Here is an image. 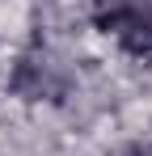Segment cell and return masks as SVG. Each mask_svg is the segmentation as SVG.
I'll return each instance as SVG.
<instances>
[{"label": "cell", "instance_id": "6da1fadb", "mask_svg": "<svg viewBox=\"0 0 152 156\" xmlns=\"http://www.w3.org/2000/svg\"><path fill=\"white\" fill-rule=\"evenodd\" d=\"M106 34L118 38V47L135 59H152V9L144 4H114L97 17Z\"/></svg>", "mask_w": 152, "mask_h": 156}, {"label": "cell", "instance_id": "7a4b0ae2", "mask_svg": "<svg viewBox=\"0 0 152 156\" xmlns=\"http://www.w3.org/2000/svg\"><path fill=\"white\" fill-rule=\"evenodd\" d=\"M9 84H13V93L25 97V101H42V97H59V93H63V80L55 72V63H51L47 55H38V51H30V55L17 59Z\"/></svg>", "mask_w": 152, "mask_h": 156}, {"label": "cell", "instance_id": "3957f363", "mask_svg": "<svg viewBox=\"0 0 152 156\" xmlns=\"http://www.w3.org/2000/svg\"><path fill=\"white\" fill-rule=\"evenodd\" d=\"M127 156H152V148H127Z\"/></svg>", "mask_w": 152, "mask_h": 156}]
</instances>
